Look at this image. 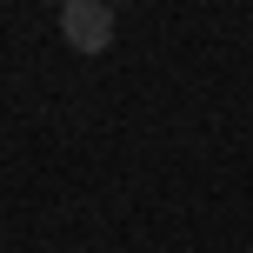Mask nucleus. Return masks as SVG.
<instances>
[{
	"label": "nucleus",
	"instance_id": "f257e3e1",
	"mask_svg": "<svg viewBox=\"0 0 253 253\" xmlns=\"http://www.w3.org/2000/svg\"><path fill=\"white\" fill-rule=\"evenodd\" d=\"M60 40L74 53H107V40H114V7H107V0H67L60 7Z\"/></svg>",
	"mask_w": 253,
	"mask_h": 253
},
{
	"label": "nucleus",
	"instance_id": "7ed1b4c3",
	"mask_svg": "<svg viewBox=\"0 0 253 253\" xmlns=\"http://www.w3.org/2000/svg\"><path fill=\"white\" fill-rule=\"evenodd\" d=\"M247 253H253V247H247Z\"/></svg>",
	"mask_w": 253,
	"mask_h": 253
},
{
	"label": "nucleus",
	"instance_id": "f03ea898",
	"mask_svg": "<svg viewBox=\"0 0 253 253\" xmlns=\"http://www.w3.org/2000/svg\"><path fill=\"white\" fill-rule=\"evenodd\" d=\"M47 7H67V0H47Z\"/></svg>",
	"mask_w": 253,
	"mask_h": 253
}]
</instances>
